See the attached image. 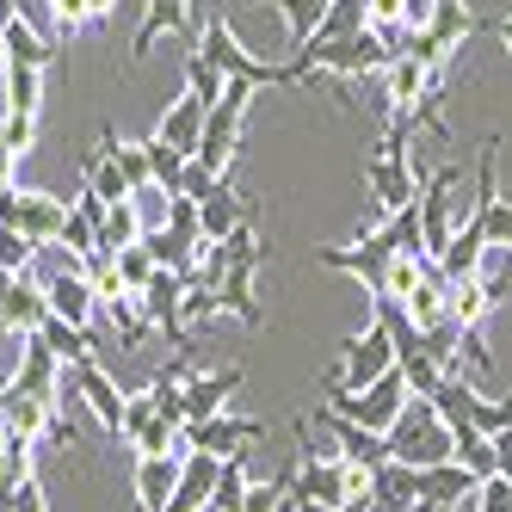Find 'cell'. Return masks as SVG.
<instances>
[{
    "label": "cell",
    "mask_w": 512,
    "mask_h": 512,
    "mask_svg": "<svg viewBox=\"0 0 512 512\" xmlns=\"http://www.w3.org/2000/svg\"><path fill=\"white\" fill-rule=\"evenodd\" d=\"M204 112L210 105L204 99H192V93H179L167 112H161V142H173V149H186V155H198V136H204Z\"/></svg>",
    "instance_id": "obj_21"
},
{
    "label": "cell",
    "mask_w": 512,
    "mask_h": 512,
    "mask_svg": "<svg viewBox=\"0 0 512 512\" xmlns=\"http://www.w3.org/2000/svg\"><path fill=\"white\" fill-rule=\"evenodd\" d=\"M315 260L327 266V272H346V278H358L364 290H383V278H389V260H395V247L383 241V229H371V235H358V247H315Z\"/></svg>",
    "instance_id": "obj_8"
},
{
    "label": "cell",
    "mask_w": 512,
    "mask_h": 512,
    "mask_svg": "<svg viewBox=\"0 0 512 512\" xmlns=\"http://www.w3.org/2000/svg\"><path fill=\"white\" fill-rule=\"evenodd\" d=\"M241 223H247V204H241V192H229V179H223V186L198 204V229H204V241H229Z\"/></svg>",
    "instance_id": "obj_22"
},
{
    "label": "cell",
    "mask_w": 512,
    "mask_h": 512,
    "mask_svg": "<svg viewBox=\"0 0 512 512\" xmlns=\"http://www.w3.org/2000/svg\"><path fill=\"white\" fill-rule=\"evenodd\" d=\"M216 303H223V315H235L241 327H260L266 321V309L253 303V272H223V284H216Z\"/></svg>",
    "instance_id": "obj_27"
},
{
    "label": "cell",
    "mask_w": 512,
    "mask_h": 512,
    "mask_svg": "<svg viewBox=\"0 0 512 512\" xmlns=\"http://www.w3.org/2000/svg\"><path fill=\"white\" fill-rule=\"evenodd\" d=\"M31 136H38V118H25V112H0V149L31 155Z\"/></svg>",
    "instance_id": "obj_38"
},
{
    "label": "cell",
    "mask_w": 512,
    "mask_h": 512,
    "mask_svg": "<svg viewBox=\"0 0 512 512\" xmlns=\"http://www.w3.org/2000/svg\"><path fill=\"white\" fill-rule=\"evenodd\" d=\"M266 7H278V13H284V25H290V56H297V50L315 38V19H321L327 0H266Z\"/></svg>",
    "instance_id": "obj_36"
},
{
    "label": "cell",
    "mask_w": 512,
    "mask_h": 512,
    "mask_svg": "<svg viewBox=\"0 0 512 512\" xmlns=\"http://www.w3.org/2000/svg\"><path fill=\"white\" fill-rule=\"evenodd\" d=\"M142 149H149V173H155V186H161V192H179V179H186L192 155H186V149H173V142H161V136H149Z\"/></svg>",
    "instance_id": "obj_33"
},
{
    "label": "cell",
    "mask_w": 512,
    "mask_h": 512,
    "mask_svg": "<svg viewBox=\"0 0 512 512\" xmlns=\"http://www.w3.org/2000/svg\"><path fill=\"white\" fill-rule=\"evenodd\" d=\"M389 457L408 463V469H432V463H451L457 457L451 426H445V414H438L432 395H414L408 408H401V420L389 426Z\"/></svg>",
    "instance_id": "obj_2"
},
{
    "label": "cell",
    "mask_w": 512,
    "mask_h": 512,
    "mask_svg": "<svg viewBox=\"0 0 512 512\" xmlns=\"http://www.w3.org/2000/svg\"><path fill=\"white\" fill-rule=\"evenodd\" d=\"M364 25L383 31V25H408V0H364Z\"/></svg>",
    "instance_id": "obj_41"
},
{
    "label": "cell",
    "mask_w": 512,
    "mask_h": 512,
    "mask_svg": "<svg viewBox=\"0 0 512 512\" xmlns=\"http://www.w3.org/2000/svg\"><path fill=\"white\" fill-rule=\"evenodd\" d=\"M340 512H377V500H371V494H358V500H346Z\"/></svg>",
    "instance_id": "obj_47"
},
{
    "label": "cell",
    "mask_w": 512,
    "mask_h": 512,
    "mask_svg": "<svg viewBox=\"0 0 512 512\" xmlns=\"http://www.w3.org/2000/svg\"><path fill=\"white\" fill-rule=\"evenodd\" d=\"M179 457H136V506L142 512H167V500L179 488Z\"/></svg>",
    "instance_id": "obj_20"
},
{
    "label": "cell",
    "mask_w": 512,
    "mask_h": 512,
    "mask_svg": "<svg viewBox=\"0 0 512 512\" xmlns=\"http://www.w3.org/2000/svg\"><path fill=\"white\" fill-rule=\"evenodd\" d=\"M482 488V475H469L457 457L451 463H432V469H420V500H438V506H457L463 494H475Z\"/></svg>",
    "instance_id": "obj_24"
},
{
    "label": "cell",
    "mask_w": 512,
    "mask_h": 512,
    "mask_svg": "<svg viewBox=\"0 0 512 512\" xmlns=\"http://www.w3.org/2000/svg\"><path fill=\"white\" fill-rule=\"evenodd\" d=\"M494 38H500V44H506V56H512V13H506V19H494Z\"/></svg>",
    "instance_id": "obj_46"
},
{
    "label": "cell",
    "mask_w": 512,
    "mask_h": 512,
    "mask_svg": "<svg viewBox=\"0 0 512 512\" xmlns=\"http://www.w3.org/2000/svg\"><path fill=\"white\" fill-rule=\"evenodd\" d=\"M38 284H44V297H50V315L75 321V327H87V321H93V309H99V290H93V278L81 272V260H75V253H68V260H62L56 272H44Z\"/></svg>",
    "instance_id": "obj_9"
},
{
    "label": "cell",
    "mask_w": 512,
    "mask_h": 512,
    "mask_svg": "<svg viewBox=\"0 0 512 512\" xmlns=\"http://www.w3.org/2000/svg\"><path fill=\"white\" fill-rule=\"evenodd\" d=\"M0 223L19 229L25 241H38V247H56L62 241V223H68V198L7 186V192H0Z\"/></svg>",
    "instance_id": "obj_7"
},
{
    "label": "cell",
    "mask_w": 512,
    "mask_h": 512,
    "mask_svg": "<svg viewBox=\"0 0 512 512\" xmlns=\"http://www.w3.org/2000/svg\"><path fill=\"white\" fill-rule=\"evenodd\" d=\"M50 13H56V31H62V38H75V31L93 25V7H87V0H50Z\"/></svg>",
    "instance_id": "obj_40"
},
{
    "label": "cell",
    "mask_w": 512,
    "mask_h": 512,
    "mask_svg": "<svg viewBox=\"0 0 512 512\" xmlns=\"http://www.w3.org/2000/svg\"><path fill=\"white\" fill-rule=\"evenodd\" d=\"M482 512H512V482L506 475H488L482 482Z\"/></svg>",
    "instance_id": "obj_43"
},
{
    "label": "cell",
    "mask_w": 512,
    "mask_h": 512,
    "mask_svg": "<svg viewBox=\"0 0 512 512\" xmlns=\"http://www.w3.org/2000/svg\"><path fill=\"white\" fill-rule=\"evenodd\" d=\"M87 7H93V19H112V13H118V0H87Z\"/></svg>",
    "instance_id": "obj_48"
},
{
    "label": "cell",
    "mask_w": 512,
    "mask_h": 512,
    "mask_svg": "<svg viewBox=\"0 0 512 512\" xmlns=\"http://www.w3.org/2000/svg\"><path fill=\"white\" fill-rule=\"evenodd\" d=\"M352 31H364V0H327L309 44H334V38H352Z\"/></svg>",
    "instance_id": "obj_31"
},
{
    "label": "cell",
    "mask_w": 512,
    "mask_h": 512,
    "mask_svg": "<svg viewBox=\"0 0 512 512\" xmlns=\"http://www.w3.org/2000/svg\"><path fill=\"white\" fill-rule=\"evenodd\" d=\"M13 167H19V155H13V149H0V192L13 186Z\"/></svg>",
    "instance_id": "obj_45"
},
{
    "label": "cell",
    "mask_w": 512,
    "mask_h": 512,
    "mask_svg": "<svg viewBox=\"0 0 512 512\" xmlns=\"http://www.w3.org/2000/svg\"><path fill=\"white\" fill-rule=\"evenodd\" d=\"M192 50H204L229 81H247V87H309V81H315V75H303L297 62H266V56H253V50L235 38V25H229L223 13H210V19L198 25V44H192Z\"/></svg>",
    "instance_id": "obj_1"
},
{
    "label": "cell",
    "mask_w": 512,
    "mask_h": 512,
    "mask_svg": "<svg viewBox=\"0 0 512 512\" xmlns=\"http://www.w3.org/2000/svg\"><path fill=\"white\" fill-rule=\"evenodd\" d=\"M0 44H7V68L19 62V68H50L56 62V44L44 38L38 25H25V13L13 19V25H0Z\"/></svg>",
    "instance_id": "obj_23"
},
{
    "label": "cell",
    "mask_w": 512,
    "mask_h": 512,
    "mask_svg": "<svg viewBox=\"0 0 512 512\" xmlns=\"http://www.w3.org/2000/svg\"><path fill=\"white\" fill-rule=\"evenodd\" d=\"M303 68V75H334V81H358V75H383V68L395 62L389 50H383V38L371 25L364 31H352V38H334V44H303L297 56H290Z\"/></svg>",
    "instance_id": "obj_4"
},
{
    "label": "cell",
    "mask_w": 512,
    "mask_h": 512,
    "mask_svg": "<svg viewBox=\"0 0 512 512\" xmlns=\"http://www.w3.org/2000/svg\"><path fill=\"white\" fill-rule=\"evenodd\" d=\"M161 31H179V38H192V44H198V31H192V0H149V13H142V31H136L130 56L142 62V56L161 44Z\"/></svg>",
    "instance_id": "obj_17"
},
{
    "label": "cell",
    "mask_w": 512,
    "mask_h": 512,
    "mask_svg": "<svg viewBox=\"0 0 512 512\" xmlns=\"http://www.w3.org/2000/svg\"><path fill=\"white\" fill-rule=\"evenodd\" d=\"M253 93L260 87H247V81H229L223 87V99L204 112V136H198V167H210L216 179H229V161H235V149H241V124H247V105H253Z\"/></svg>",
    "instance_id": "obj_5"
},
{
    "label": "cell",
    "mask_w": 512,
    "mask_h": 512,
    "mask_svg": "<svg viewBox=\"0 0 512 512\" xmlns=\"http://www.w3.org/2000/svg\"><path fill=\"white\" fill-rule=\"evenodd\" d=\"M383 75H389V112H414V105L432 93V81L445 75V68H426V62H414V56H395Z\"/></svg>",
    "instance_id": "obj_19"
},
{
    "label": "cell",
    "mask_w": 512,
    "mask_h": 512,
    "mask_svg": "<svg viewBox=\"0 0 512 512\" xmlns=\"http://www.w3.org/2000/svg\"><path fill=\"white\" fill-rule=\"evenodd\" d=\"M371 500H377V512H414L420 506V469H408V463H377L371 469Z\"/></svg>",
    "instance_id": "obj_18"
},
{
    "label": "cell",
    "mask_w": 512,
    "mask_h": 512,
    "mask_svg": "<svg viewBox=\"0 0 512 512\" xmlns=\"http://www.w3.org/2000/svg\"><path fill=\"white\" fill-rule=\"evenodd\" d=\"M0 512H7V506H0Z\"/></svg>",
    "instance_id": "obj_50"
},
{
    "label": "cell",
    "mask_w": 512,
    "mask_h": 512,
    "mask_svg": "<svg viewBox=\"0 0 512 512\" xmlns=\"http://www.w3.org/2000/svg\"><path fill=\"white\" fill-rule=\"evenodd\" d=\"M62 371H68V364L44 346V334H19V371H13V389L50 395L56 408H62Z\"/></svg>",
    "instance_id": "obj_11"
},
{
    "label": "cell",
    "mask_w": 512,
    "mask_h": 512,
    "mask_svg": "<svg viewBox=\"0 0 512 512\" xmlns=\"http://www.w3.org/2000/svg\"><path fill=\"white\" fill-rule=\"evenodd\" d=\"M247 383L241 364H223V371H186V383H179V395H186V420H210L229 408V395Z\"/></svg>",
    "instance_id": "obj_12"
},
{
    "label": "cell",
    "mask_w": 512,
    "mask_h": 512,
    "mask_svg": "<svg viewBox=\"0 0 512 512\" xmlns=\"http://www.w3.org/2000/svg\"><path fill=\"white\" fill-rule=\"evenodd\" d=\"M112 272H118V284L130 290V297H142V290H149V278H155L161 266L149 260V247L136 241V247H118V253H112Z\"/></svg>",
    "instance_id": "obj_35"
},
{
    "label": "cell",
    "mask_w": 512,
    "mask_h": 512,
    "mask_svg": "<svg viewBox=\"0 0 512 512\" xmlns=\"http://www.w3.org/2000/svg\"><path fill=\"white\" fill-rule=\"evenodd\" d=\"M216 469H223V457H210V451H186V457H179V488H173L167 512H204L210 494H216Z\"/></svg>",
    "instance_id": "obj_15"
},
{
    "label": "cell",
    "mask_w": 512,
    "mask_h": 512,
    "mask_svg": "<svg viewBox=\"0 0 512 512\" xmlns=\"http://www.w3.org/2000/svg\"><path fill=\"white\" fill-rule=\"evenodd\" d=\"M266 420H235L229 408L210 420H186V451H210V457H241L247 438H260Z\"/></svg>",
    "instance_id": "obj_10"
},
{
    "label": "cell",
    "mask_w": 512,
    "mask_h": 512,
    "mask_svg": "<svg viewBox=\"0 0 512 512\" xmlns=\"http://www.w3.org/2000/svg\"><path fill=\"white\" fill-rule=\"evenodd\" d=\"M50 321V297H44V284L38 278H13V290H7V309H0V340L7 334H38V327Z\"/></svg>",
    "instance_id": "obj_16"
},
{
    "label": "cell",
    "mask_w": 512,
    "mask_h": 512,
    "mask_svg": "<svg viewBox=\"0 0 512 512\" xmlns=\"http://www.w3.org/2000/svg\"><path fill=\"white\" fill-rule=\"evenodd\" d=\"M31 260H38V241H25L19 229L0 223V272H31Z\"/></svg>",
    "instance_id": "obj_37"
},
{
    "label": "cell",
    "mask_w": 512,
    "mask_h": 512,
    "mask_svg": "<svg viewBox=\"0 0 512 512\" xmlns=\"http://www.w3.org/2000/svg\"><path fill=\"white\" fill-rule=\"evenodd\" d=\"M38 334H44V346H50L62 364H87V358H93V334H87V327H75V321H62V315H50Z\"/></svg>",
    "instance_id": "obj_30"
},
{
    "label": "cell",
    "mask_w": 512,
    "mask_h": 512,
    "mask_svg": "<svg viewBox=\"0 0 512 512\" xmlns=\"http://www.w3.org/2000/svg\"><path fill=\"white\" fill-rule=\"evenodd\" d=\"M383 371H395V340H389V327L371 315V327H364L358 340L340 346V364L321 377V401H334V395H358V389H371Z\"/></svg>",
    "instance_id": "obj_3"
},
{
    "label": "cell",
    "mask_w": 512,
    "mask_h": 512,
    "mask_svg": "<svg viewBox=\"0 0 512 512\" xmlns=\"http://www.w3.org/2000/svg\"><path fill=\"white\" fill-rule=\"evenodd\" d=\"M414 512H451V506H438V500H420V506H414Z\"/></svg>",
    "instance_id": "obj_49"
},
{
    "label": "cell",
    "mask_w": 512,
    "mask_h": 512,
    "mask_svg": "<svg viewBox=\"0 0 512 512\" xmlns=\"http://www.w3.org/2000/svg\"><path fill=\"white\" fill-rule=\"evenodd\" d=\"M136 241H142V210H136V198L105 204V223H99V253H118V247H136Z\"/></svg>",
    "instance_id": "obj_26"
},
{
    "label": "cell",
    "mask_w": 512,
    "mask_h": 512,
    "mask_svg": "<svg viewBox=\"0 0 512 512\" xmlns=\"http://www.w3.org/2000/svg\"><path fill=\"white\" fill-rule=\"evenodd\" d=\"M0 105L7 112H25V118H38V105H44V68H7V87H0Z\"/></svg>",
    "instance_id": "obj_28"
},
{
    "label": "cell",
    "mask_w": 512,
    "mask_h": 512,
    "mask_svg": "<svg viewBox=\"0 0 512 512\" xmlns=\"http://www.w3.org/2000/svg\"><path fill=\"white\" fill-rule=\"evenodd\" d=\"M315 420H321L327 432H334V451H340L346 463H364V469L389 463V438H383V432L358 426V420H346V414H334V408H315Z\"/></svg>",
    "instance_id": "obj_14"
},
{
    "label": "cell",
    "mask_w": 512,
    "mask_h": 512,
    "mask_svg": "<svg viewBox=\"0 0 512 512\" xmlns=\"http://www.w3.org/2000/svg\"><path fill=\"white\" fill-rule=\"evenodd\" d=\"M408 401H414V389H408V377H401V364H395V371H383L371 389L334 395V401H321V408H334V414H346V420H358V426H371V432L389 438V426L401 420V408H408Z\"/></svg>",
    "instance_id": "obj_6"
},
{
    "label": "cell",
    "mask_w": 512,
    "mask_h": 512,
    "mask_svg": "<svg viewBox=\"0 0 512 512\" xmlns=\"http://www.w3.org/2000/svg\"><path fill=\"white\" fill-rule=\"evenodd\" d=\"M223 87H229L223 68H216L204 50H186V93H192V99H204V105H216V99H223Z\"/></svg>",
    "instance_id": "obj_34"
},
{
    "label": "cell",
    "mask_w": 512,
    "mask_h": 512,
    "mask_svg": "<svg viewBox=\"0 0 512 512\" xmlns=\"http://www.w3.org/2000/svg\"><path fill=\"white\" fill-rule=\"evenodd\" d=\"M247 488H253L247 457H223V469H216V494H210V506H204V512H241Z\"/></svg>",
    "instance_id": "obj_32"
},
{
    "label": "cell",
    "mask_w": 512,
    "mask_h": 512,
    "mask_svg": "<svg viewBox=\"0 0 512 512\" xmlns=\"http://www.w3.org/2000/svg\"><path fill=\"white\" fill-rule=\"evenodd\" d=\"M99 309H105V321H112V334L136 352L142 334H149V315H142V303L130 297V290H118V297H99Z\"/></svg>",
    "instance_id": "obj_29"
},
{
    "label": "cell",
    "mask_w": 512,
    "mask_h": 512,
    "mask_svg": "<svg viewBox=\"0 0 512 512\" xmlns=\"http://www.w3.org/2000/svg\"><path fill=\"white\" fill-rule=\"evenodd\" d=\"M75 401H87V408H93V420H99L105 432L118 438V426H124V401H130V395H124L112 377H105V364H99V358L75 364Z\"/></svg>",
    "instance_id": "obj_13"
},
{
    "label": "cell",
    "mask_w": 512,
    "mask_h": 512,
    "mask_svg": "<svg viewBox=\"0 0 512 512\" xmlns=\"http://www.w3.org/2000/svg\"><path fill=\"white\" fill-rule=\"evenodd\" d=\"M161 229L186 235V241H204V229H198V204H192V198H167V223H161Z\"/></svg>",
    "instance_id": "obj_39"
},
{
    "label": "cell",
    "mask_w": 512,
    "mask_h": 512,
    "mask_svg": "<svg viewBox=\"0 0 512 512\" xmlns=\"http://www.w3.org/2000/svg\"><path fill=\"white\" fill-rule=\"evenodd\" d=\"M494 463H500V475L512 482V432H494Z\"/></svg>",
    "instance_id": "obj_44"
},
{
    "label": "cell",
    "mask_w": 512,
    "mask_h": 512,
    "mask_svg": "<svg viewBox=\"0 0 512 512\" xmlns=\"http://www.w3.org/2000/svg\"><path fill=\"white\" fill-rule=\"evenodd\" d=\"M81 186L93 192V198H105V204H118V198H130V179L118 173V161H112V149H105V142H99V149L81 161Z\"/></svg>",
    "instance_id": "obj_25"
},
{
    "label": "cell",
    "mask_w": 512,
    "mask_h": 512,
    "mask_svg": "<svg viewBox=\"0 0 512 512\" xmlns=\"http://www.w3.org/2000/svg\"><path fill=\"white\" fill-rule=\"evenodd\" d=\"M0 506H7V512H50V506H44V488H38V482H19V488H13L7 500H0Z\"/></svg>",
    "instance_id": "obj_42"
}]
</instances>
